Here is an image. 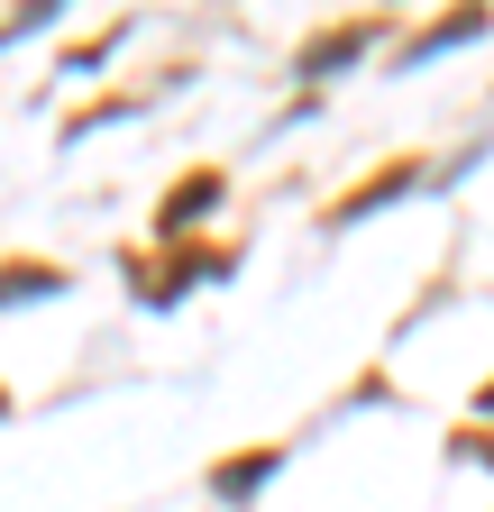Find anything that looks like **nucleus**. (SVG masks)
I'll use <instances>...</instances> for the list:
<instances>
[{
    "instance_id": "nucleus-1",
    "label": "nucleus",
    "mask_w": 494,
    "mask_h": 512,
    "mask_svg": "<svg viewBox=\"0 0 494 512\" xmlns=\"http://www.w3.org/2000/svg\"><path fill=\"white\" fill-rule=\"evenodd\" d=\"M220 202V174H193V183H174V202H165V229H183L193 211H211Z\"/></svg>"
},
{
    "instance_id": "nucleus-2",
    "label": "nucleus",
    "mask_w": 494,
    "mask_h": 512,
    "mask_svg": "<svg viewBox=\"0 0 494 512\" xmlns=\"http://www.w3.org/2000/svg\"><path fill=\"white\" fill-rule=\"evenodd\" d=\"M348 55H366V28H330L312 55H302V74H330V64H348Z\"/></svg>"
},
{
    "instance_id": "nucleus-3",
    "label": "nucleus",
    "mask_w": 494,
    "mask_h": 512,
    "mask_svg": "<svg viewBox=\"0 0 494 512\" xmlns=\"http://www.w3.org/2000/svg\"><path fill=\"white\" fill-rule=\"evenodd\" d=\"M266 476H275V448H257V458H247V467H229V476H220V494H257Z\"/></svg>"
},
{
    "instance_id": "nucleus-4",
    "label": "nucleus",
    "mask_w": 494,
    "mask_h": 512,
    "mask_svg": "<svg viewBox=\"0 0 494 512\" xmlns=\"http://www.w3.org/2000/svg\"><path fill=\"white\" fill-rule=\"evenodd\" d=\"M19 293H65V275H46V266H19V275H0V302H19Z\"/></svg>"
},
{
    "instance_id": "nucleus-5",
    "label": "nucleus",
    "mask_w": 494,
    "mask_h": 512,
    "mask_svg": "<svg viewBox=\"0 0 494 512\" xmlns=\"http://www.w3.org/2000/svg\"><path fill=\"white\" fill-rule=\"evenodd\" d=\"M485 412H494V394H485Z\"/></svg>"
}]
</instances>
